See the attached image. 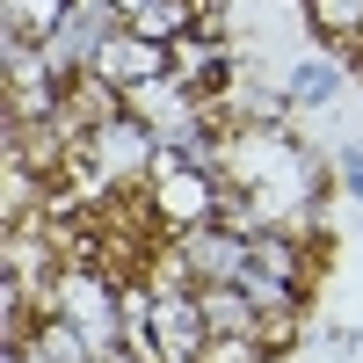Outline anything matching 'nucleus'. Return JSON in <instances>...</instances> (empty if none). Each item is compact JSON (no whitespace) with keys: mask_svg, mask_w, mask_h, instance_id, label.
I'll use <instances>...</instances> for the list:
<instances>
[{"mask_svg":"<svg viewBox=\"0 0 363 363\" xmlns=\"http://www.w3.org/2000/svg\"><path fill=\"white\" fill-rule=\"evenodd\" d=\"M22 22H29V37H44L58 22V0H15V37H22Z\"/></svg>","mask_w":363,"mask_h":363,"instance_id":"1","label":"nucleus"}]
</instances>
